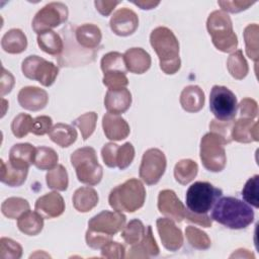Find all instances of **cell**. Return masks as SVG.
Masks as SVG:
<instances>
[{
	"label": "cell",
	"mask_w": 259,
	"mask_h": 259,
	"mask_svg": "<svg viewBox=\"0 0 259 259\" xmlns=\"http://www.w3.org/2000/svg\"><path fill=\"white\" fill-rule=\"evenodd\" d=\"M241 117L253 119L258 114V104L252 98H244L239 104Z\"/></svg>",
	"instance_id": "cell-51"
},
{
	"label": "cell",
	"mask_w": 259,
	"mask_h": 259,
	"mask_svg": "<svg viewBox=\"0 0 259 259\" xmlns=\"http://www.w3.org/2000/svg\"><path fill=\"white\" fill-rule=\"evenodd\" d=\"M97 191L89 186L78 188L73 194V205L80 212H87L98 203Z\"/></svg>",
	"instance_id": "cell-26"
},
{
	"label": "cell",
	"mask_w": 259,
	"mask_h": 259,
	"mask_svg": "<svg viewBox=\"0 0 259 259\" xmlns=\"http://www.w3.org/2000/svg\"><path fill=\"white\" fill-rule=\"evenodd\" d=\"M150 42L160 60L161 70L168 75L175 74L181 66L179 58V42L173 31L165 26L152 30Z\"/></svg>",
	"instance_id": "cell-2"
},
{
	"label": "cell",
	"mask_w": 259,
	"mask_h": 259,
	"mask_svg": "<svg viewBox=\"0 0 259 259\" xmlns=\"http://www.w3.org/2000/svg\"><path fill=\"white\" fill-rule=\"evenodd\" d=\"M68 7L62 2H51L45 5L32 20V29L37 33L52 30L68 19Z\"/></svg>",
	"instance_id": "cell-10"
},
{
	"label": "cell",
	"mask_w": 259,
	"mask_h": 259,
	"mask_svg": "<svg viewBox=\"0 0 259 259\" xmlns=\"http://www.w3.org/2000/svg\"><path fill=\"white\" fill-rule=\"evenodd\" d=\"M223 191L209 182L197 181L186 191V206L188 210L198 214H206L222 196Z\"/></svg>",
	"instance_id": "cell-6"
},
{
	"label": "cell",
	"mask_w": 259,
	"mask_h": 259,
	"mask_svg": "<svg viewBox=\"0 0 259 259\" xmlns=\"http://www.w3.org/2000/svg\"><path fill=\"white\" fill-rule=\"evenodd\" d=\"M167 166L164 153L156 148L147 150L142 158L139 175L148 185L156 184L163 176Z\"/></svg>",
	"instance_id": "cell-11"
},
{
	"label": "cell",
	"mask_w": 259,
	"mask_h": 259,
	"mask_svg": "<svg viewBox=\"0 0 259 259\" xmlns=\"http://www.w3.org/2000/svg\"><path fill=\"white\" fill-rule=\"evenodd\" d=\"M258 121L241 117L233 122L231 138L239 143H251L259 140Z\"/></svg>",
	"instance_id": "cell-19"
},
{
	"label": "cell",
	"mask_w": 259,
	"mask_h": 259,
	"mask_svg": "<svg viewBox=\"0 0 259 259\" xmlns=\"http://www.w3.org/2000/svg\"><path fill=\"white\" fill-rule=\"evenodd\" d=\"M109 24L111 30L116 35L127 36L137 30L139 26V17L132 9L120 8L112 14Z\"/></svg>",
	"instance_id": "cell-14"
},
{
	"label": "cell",
	"mask_w": 259,
	"mask_h": 259,
	"mask_svg": "<svg viewBox=\"0 0 259 259\" xmlns=\"http://www.w3.org/2000/svg\"><path fill=\"white\" fill-rule=\"evenodd\" d=\"M34 208L44 219H53L64 212L65 201L61 194L53 191L37 198Z\"/></svg>",
	"instance_id": "cell-17"
},
{
	"label": "cell",
	"mask_w": 259,
	"mask_h": 259,
	"mask_svg": "<svg viewBox=\"0 0 259 259\" xmlns=\"http://www.w3.org/2000/svg\"><path fill=\"white\" fill-rule=\"evenodd\" d=\"M127 71L143 74L151 67V56L142 48H131L123 54Z\"/></svg>",
	"instance_id": "cell-21"
},
{
	"label": "cell",
	"mask_w": 259,
	"mask_h": 259,
	"mask_svg": "<svg viewBox=\"0 0 259 259\" xmlns=\"http://www.w3.org/2000/svg\"><path fill=\"white\" fill-rule=\"evenodd\" d=\"M53 124V120L48 115H40L35 118H33L32 128L31 133L36 136H44L46 134H49Z\"/></svg>",
	"instance_id": "cell-49"
},
{
	"label": "cell",
	"mask_w": 259,
	"mask_h": 259,
	"mask_svg": "<svg viewBox=\"0 0 259 259\" xmlns=\"http://www.w3.org/2000/svg\"><path fill=\"white\" fill-rule=\"evenodd\" d=\"M96 120L97 114L95 112H87L77 117L73 121V124L80 130L83 140L86 141L93 134L96 126Z\"/></svg>",
	"instance_id": "cell-41"
},
{
	"label": "cell",
	"mask_w": 259,
	"mask_h": 259,
	"mask_svg": "<svg viewBox=\"0 0 259 259\" xmlns=\"http://www.w3.org/2000/svg\"><path fill=\"white\" fill-rule=\"evenodd\" d=\"M1 47L8 54H20L25 51L27 39L22 30L12 28L2 36Z\"/></svg>",
	"instance_id": "cell-27"
},
{
	"label": "cell",
	"mask_w": 259,
	"mask_h": 259,
	"mask_svg": "<svg viewBox=\"0 0 259 259\" xmlns=\"http://www.w3.org/2000/svg\"><path fill=\"white\" fill-rule=\"evenodd\" d=\"M28 209V201L21 197H9L5 199L1 205L2 213L8 219H18Z\"/></svg>",
	"instance_id": "cell-36"
},
{
	"label": "cell",
	"mask_w": 259,
	"mask_h": 259,
	"mask_svg": "<svg viewBox=\"0 0 259 259\" xmlns=\"http://www.w3.org/2000/svg\"><path fill=\"white\" fill-rule=\"evenodd\" d=\"M156 225L163 246L169 251L179 250L183 245V235L174 222L168 218H160Z\"/></svg>",
	"instance_id": "cell-15"
},
{
	"label": "cell",
	"mask_w": 259,
	"mask_h": 259,
	"mask_svg": "<svg viewBox=\"0 0 259 259\" xmlns=\"http://www.w3.org/2000/svg\"><path fill=\"white\" fill-rule=\"evenodd\" d=\"M77 136V132L72 125L62 122L55 124L49 133L51 140L62 148H67L75 143Z\"/></svg>",
	"instance_id": "cell-29"
},
{
	"label": "cell",
	"mask_w": 259,
	"mask_h": 259,
	"mask_svg": "<svg viewBox=\"0 0 259 259\" xmlns=\"http://www.w3.org/2000/svg\"><path fill=\"white\" fill-rule=\"evenodd\" d=\"M125 215L120 211L102 210L88 222V230L113 236L124 228Z\"/></svg>",
	"instance_id": "cell-12"
},
{
	"label": "cell",
	"mask_w": 259,
	"mask_h": 259,
	"mask_svg": "<svg viewBox=\"0 0 259 259\" xmlns=\"http://www.w3.org/2000/svg\"><path fill=\"white\" fill-rule=\"evenodd\" d=\"M46 180L51 189L58 191H65L69 185L68 173L63 165H57L51 169L46 175Z\"/></svg>",
	"instance_id": "cell-35"
},
{
	"label": "cell",
	"mask_w": 259,
	"mask_h": 259,
	"mask_svg": "<svg viewBox=\"0 0 259 259\" xmlns=\"http://www.w3.org/2000/svg\"><path fill=\"white\" fill-rule=\"evenodd\" d=\"M180 104L187 112H197L204 105V93L197 85L186 86L180 95Z\"/></svg>",
	"instance_id": "cell-25"
},
{
	"label": "cell",
	"mask_w": 259,
	"mask_h": 259,
	"mask_svg": "<svg viewBox=\"0 0 259 259\" xmlns=\"http://www.w3.org/2000/svg\"><path fill=\"white\" fill-rule=\"evenodd\" d=\"M227 68L232 77L237 80H242L247 76L249 67L241 50H237L230 55L227 61Z\"/></svg>",
	"instance_id": "cell-33"
},
{
	"label": "cell",
	"mask_w": 259,
	"mask_h": 259,
	"mask_svg": "<svg viewBox=\"0 0 259 259\" xmlns=\"http://www.w3.org/2000/svg\"><path fill=\"white\" fill-rule=\"evenodd\" d=\"M186 219L189 222H192V223L197 224L199 226H202L204 228H209V227H211V224H212V220H211L210 217H208L206 214L194 213V212H191L190 210H187Z\"/></svg>",
	"instance_id": "cell-54"
},
{
	"label": "cell",
	"mask_w": 259,
	"mask_h": 259,
	"mask_svg": "<svg viewBox=\"0 0 259 259\" xmlns=\"http://www.w3.org/2000/svg\"><path fill=\"white\" fill-rule=\"evenodd\" d=\"M197 171L198 166L196 162L190 159H183L176 163L174 167V177L178 183L186 185L196 177Z\"/></svg>",
	"instance_id": "cell-32"
},
{
	"label": "cell",
	"mask_w": 259,
	"mask_h": 259,
	"mask_svg": "<svg viewBox=\"0 0 259 259\" xmlns=\"http://www.w3.org/2000/svg\"><path fill=\"white\" fill-rule=\"evenodd\" d=\"M23 75L31 80H36L42 86L49 87L54 84L58 74V67L36 55L28 56L21 65Z\"/></svg>",
	"instance_id": "cell-9"
},
{
	"label": "cell",
	"mask_w": 259,
	"mask_h": 259,
	"mask_svg": "<svg viewBox=\"0 0 259 259\" xmlns=\"http://www.w3.org/2000/svg\"><path fill=\"white\" fill-rule=\"evenodd\" d=\"M159 254V247L153 236L152 227L148 226L144 238L137 244L133 245L127 257L128 258H148L157 256Z\"/></svg>",
	"instance_id": "cell-24"
},
{
	"label": "cell",
	"mask_w": 259,
	"mask_h": 259,
	"mask_svg": "<svg viewBox=\"0 0 259 259\" xmlns=\"http://www.w3.org/2000/svg\"><path fill=\"white\" fill-rule=\"evenodd\" d=\"M71 163L80 182L93 186L101 181L103 170L93 148L83 147L74 151L71 155Z\"/></svg>",
	"instance_id": "cell-5"
},
{
	"label": "cell",
	"mask_w": 259,
	"mask_h": 259,
	"mask_svg": "<svg viewBox=\"0 0 259 259\" xmlns=\"http://www.w3.org/2000/svg\"><path fill=\"white\" fill-rule=\"evenodd\" d=\"M111 237L112 236H110V235H106V234H103V233L87 230L85 239H86L87 245L90 248H92V249H101L106 243L111 241Z\"/></svg>",
	"instance_id": "cell-47"
},
{
	"label": "cell",
	"mask_w": 259,
	"mask_h": 259,
	"mask_svg": "<svg viewBox=\"0 0 259 259\" xmlns=\"http://www.w3.org/2000/svg\"><path fill=\"white\" fill-rule=\"evenodd\" d=\"M37 45L41 51L50 55H60L64 50V42L61 36L53 31H45L37 34Z\"/></svg>",
	"instance_id": "cell-31"
},
{
	"label": "cell",
	"mask_w": 259,
	"mask_h": 259,
	"mask_svg": "<svg viewBox=\"0 0 259 259\" xmlns=\"http://www.w3.org/2000/svg\"><path fill=\"white\" fill-rule=\"evenodd\" d=\"M209 109L218 120L231 121L237 115V97L229 88L214 85L209 94Z\"/></svg>",
	"instance_id": "cell-8"
},
{
	"label": "cell",
	"mask_w": 259,
	"mask_h": 259,
	"mask_svg": "<svg viewBox=\"0 0 259 259\" xmlns=\"http://www.w3.org/2000/svg\"><path fill=\"white\" fill-rule=\"evenodd\" d=\"M258 24L252 23L245 27L244 29V39L246 45V54L252 59L255 64L258 62L259 50H258Z\"/></svg>",
	"instance_id": "cell-37"
},
{
	"label": "cell",
	"mask_w": 259,
	"mask_h": 259,
	"mask_svg": "<svg viewBox=\"0 0 259 259\" xmlns=\"http://www.w3.org/2000/svg\"><path fill=\"white\" fill-rule=\"evenodd\" d=\"M103 84L111 90H118L125 88L128 85V79L125 73L122 72H107L103 73Z\"/></svg>",
	"instance_id": "cell-46"
},
{
	"label": "cell",
	"mask_w": 259,
	"mask_h": 259,
	"mask_svg": "<svg viewBox=\"0 0 259 259\" xmlns=\"http://www.w3.org/2000/svg\"><path fill=\"white\" fill-rule=\"evenodd\" d=\"M158 209L166 218L178 223L182 222L187 213L184 204L171 189H164L159 192Z\"/></svg>",
	"instance_id": "cell-13"
},
{
	"label": "cell",
	"mask_w": 259,
	"mask_h": 259,
	"mask_svg": "<svg viewBox=\"0 0 259 259\" xmlns=\"http://www.w3.org/2000/svg\"><path fill=\"white\" fill-rule=\"evenodd\" d=\"M28 169H20L1 160V181L8 186L18 187L26 180Z\"/></svg>",
	"instance_id": "cell-30"
},
{
	"label": "cell",
	"mask_w": 259,
	"mask_h": 259,
	"mask_svg": "<svg viewBox=\"0 0 259 259\" xmlns=\"http://www.w3.org/2000/svg\"><path fill=\"white\" fill-rule=\"evenodd\" d=\"M255 2L250 1H219L218 4L222 7L223 11L237 13L243 10H246L250 6H252Z\"/></svg>",
	"instance_id": "cell-53"
},
{
	"label": "cell",
	"mask_w": 259,
	"mask_h": 259,
	"mask_svg": "<svg viewBox=\"0 0 259 259\" xmlns=\"http://www.w3.org/2000/svg\"><path fill=\"white\" fill-rule=\"evenodd\" d=\"M187 242L191 247L197 250H206L210 247L211 242L209 237L203 231L196 227L188 226L185 230Z\"/></svg>",
	"instance_id": "cell-40"
},
{
	"label": "cell",
	"mask_w": 259,
	"mask_h": 259,
	"mask_svg": "<svg viewBox=\"0 0 259 259\" xmlns=\"http://www.w3.org/2000/svg\"><path fill=\"white\" fill-rule=\"evenodd\" d=\"M145 234L146 228L144 224L140 220L136 219L132 220L126 226H124L121 232V237L128 245H135L144 238Z\"/></svg>",
	"instance_id": "cell-39"
},
{
	"label": "cell",
	"mask_w": 259,
	"mask_h": 259,
	"mask_svg": "<svg viewBox=\"0 0 259 259\" xmlns=\"http://www.w3.org/2000/svg\"><path fill=\"white\" fill-rule=\"evenodd\" d=\"M35 149L28 143L15 144L9 152V162L16 168L28 169L34 161Z\"/></svg>",
	"instance_id": "cell-23"
},
{
	"label": "cell",
	"mask_w": 259,
	"mask_h": 259,
	"mask_svg": "<svg viewBox=\"0 0 259 259\" xmlns=\"http://www.w3.org/2000/svg\"><path fill=\"white\" fill-rule=\"evenodd\" d=\"M17 227L25 235L36 236L44 228V218L36 210L28 209L18 218Z\"/></svg>",
	"instance_id": "cell-28"
},
{
	"label": "cell",
	"mask_w": 259,
	"mask_h": 259,
	"mask_svg": "<svg viewBox=\"0 0 259 259\" xmlns=\"http://www.w3.org/2000/svg\"><path fill=\"white\" fill-rule=\"evenodd\" d=\"M22 256V247L9 238L0 240V259H19Z\"/></svg>",
	"instance_id": "cell-43"
},
{
	"label": "cell",
	"mask_w": 259,
	"mask_h": 259,
	"mask_svg": "<svg viewBox=\"0 0 259 259\" xmlns=\"http://www.w3.org/2000/svg\"><path fill=\"white\" fill-rule=\"evenodd\" d=\"M19 105L30 111H38L46 107L49 95L46 90L36 86H26L20 89L17 95Z\"/></svg>",
	"instance_id": "cell-16"
},
{
	"label": "cell",
	"mask_w": 259,
	"mask_h": 259,
	"mask_svg": "<svg viewBox=\"0 0 259 259\" xmlns=\"http://www.w3.org/2000/svg\"><path fill=\"white\" fill-rule=\"evenodd\" d=\"M159 1L154 2V1H138V2H134V4L138 5L139 7H141L142 9H153L154 7H156L157 5H159Z\"/></svg>",
	"instance_id": "cell-56"
},
{
	"label": "cell",
	"mask_w": 259,
	"mask_h": 259,
	"mask_svg": "<svg viewBox=\"0 0 259 259\" xmlns=\"http://www.w3.org/2000/svg\"><path fill=\"white\" fill-rule=\"evenodd\" d=\"M258 180H259L258 174L249 178L242 190V197L244 198V200L256 208L259 207Z\"/></svg>",
	"instance_id": "cell-44"
},
{
	"label": "cell",
	"mask_w": 259,
	"mask_h": 259,
	"mask_svg": "<svg viewBox=\"0 0 259 259\" xmlns=\"http://www.w3.org/2000/svg\"><path fill=\"white\" fill-rule=\"evenodd\" d=\"M211 219L233 230L247 228L254 221V211L249 204L236 197H220L214 203Z\"/></svg>",
	"instance_id": "cell-1"
},
{
	"label": "cell",
	"mask_w": 259,
	"mask_h": 259,
	"mask_svg": "<svg viewBox=\"0 0 259 259\" xmlns=\"http://www.w3.org/2000/svg\"><path fill=\"white\" fill-rule=\"evenodd\" d=\"M103 132L108 140L121 141L130 135V125L119 114L105 113L102 118Z\"/></svg>",
	"instance_id": "cell-18"
},
{
	"label": "cell",
	"mask_w": 259,
	"mask_h": 259,
	"mask_svg": "<svg viewBox=\"0 0 259 259\" xmlns=\"http://www.w3.org/2000/svg\"><path fill=\"white\" fill-rule=\"evenodd\" d=\"M135 158V148L127 142L121 146H118L116 150V167L123 170L127 168Z\"/></svg>",
	"instance_id": "cell-45"
},
{
	"label": "cell",
	"mask_w": 259,
	"mask_h": 259,
	"mask_svg": "<svg viewBox=\"0 0 259 259\" xmlns=\"http://www.w3.org/2000/svg\"><path fill=\"white\" fill-rule=\"evenodd\" d=\"M100 65L103 73H107V72L126 73L127 72L123 55L118 52H109L105 54L101 59Z\"/></svg>",
	"instance_id": "cell-38"
},
{
	"label": "cell",
	"mask_w": 259,
	"mask_h": 259,
	"mask_svg": "<svg viewBox=\"0 0 259 259\" xmlns=\"http://www.w3.org/2000/svg\"><path fill=\"white\" fill-rule=\"evenodd\" d=\"M119 3H120L119 1H100V0H97L94 2L97 11L103 16L109 15L110 12L114 9V7Z\"/></svg>",
	"instance_id": "cell-55"
},
{
	"label": "cell",
	"mask_w": 259,
	"mask_h": 259,
	"mask_svg": "<svg viewBox=\"0 0 259 259\" xmlns=\"http://www.w3.org/2000/svg\"><path fill=\"white\" fill-rule=\"evenodd\" d=\"M226 140L215 133L205 134L200 141V159L204 168L210 172L222 171L227 163Z\"/></svg>",
	"instance_id": "cell-7"
},
{
	"label": "cell",
	"mask_w": 259,
	"mask_h": 259,
	"mask_svg": "<svg viewBox=\"0 0 259 259\" xmlns=\"http://www.w3.org/2000/svg\"><path fill=\"white\" fill-rule=\"evenodd\" d=\"M146 189L143 183L132 178L114 187L108 196L109 205L117 211L134 212L144 205Z\"/></svg>",
	"instance_id": "cell-3"
},
{
	"label": "cell",
	"mask_w": 259,
	"mask_h": 259,
	"mask_svg": "<svg viewBox=\"0 0 259 259\" xmlns=\"http://www.w3.org/2000/svg\"><path fill=\"white\" fill-rule=\"evenodd\" d=\"M118 145L114 143H107L101 149V156L104 164L110 168L116 167V150Z\"/></svg>",
	"instance_id": "cell-52"
},
{
	"label": "cell",
	"mask_w": 259,
	"mask_h": 259,
	"mask_svg": "<svg viewBox=\"0 0 259 259\" xmlns=\"http://www.w3.org/2000/svg\"><path fill=\"white\" fill-rule=\"evenodd\" d=\"M33 118L27 113H19L11 122L12 134L16 138H23L28 133H31Z\"/></svg>",
	"instance_id": "cell-42"
},
{
	"label": "cell",
	"mask_w": 259,
	"mask_h": 259,
	"mask_svg": "<svg viewBox=\"0 0 259 259\" xmlns=\"http://www.w3.org/2000/svg\"><path fill=\"white\" fill-rule=\"evenodd\" d=\"M58 160V154L54 149L45 146H40L35 149L33 164L37 169L51 170L57 166Z\"/></svg>",
	"instance_id": "cell-34"
},
{
	"label": "cell",
	"mask_w": 259,
	"mask_h": 259,
	"mask_svg": "<svg viewBox=\"0 0 259 259\" xmlns=\"http://www.w3.org/2000/svg\"><path fill=\"white\" fill-rule=\"evenodd\" d=\"M234 121H219L217 119H212L210 124H209V128L210 132L215 133L218 135H220L221 137H223L226 142L229 144L232 142V138H231V130H232V125H233Z\"/></svg>",
	"instance_id": "cell-48"
},
{
	"label": "cell",
	"mask_w": 259,
	"mask_h": 259,
	"mask_svg": "<svg viewBox=\"0 0 259 259\" xmlns=\"http://www.w3.org/2000/svg\"><path fill=\"white\" fill-rule=\"evenodd\" d=\"M206 28L213 46L221 52L231 53L238 47V37L233 30L230 16L223 10H215L208 15Z\"/></svg>",
	"instance_id": "cell-4"
},
{
	"label": "cell",
	"mask_w": 259,
	"mask_h": 259,
	"mask_svg": "<svg viewBox=\"0 0 259 259\" xmlns=\"http://www.w3.org/2000/svg\"><path fill=\"white\" fill-rule=\"evenodd\" d=\"M74 33L77 44L89 51L96 49L102 38L100 28L92 23H85L76 27Z\"/></svg>",
	"instance_id": "cell-22"
},
{
	"label": "cell",
	"mask_w": 259,
	"mask_h": 259,
	"mask_svg": "<svg viewBox=\"0 0 259 259\" xmlns=\"http://www.w3.org/2000/svg\"><path fill=\"white\" fill-rule=\"evenodd\" d=\"M124 252V247L113 241H109L101 248V256L104 258H123L125 256Z\"/></svg>",
	"instance_id": "cell-50"
},
{
	"label": "cell",
	"mask_w": 259,
	"mask_h": 259,
	"mask_svg": "<svg viewBox=\"0 0 259 259\" xmlns=\"http://www.w3.org/2000/svg\"><path fill=\"white\" fill-rule=\"evenodd\" d=\"M132 104V94L128 89L122 88L118 90H111L105 94L104 106L109 113L120 114L125 112Z\"/></svg>",
	"instance_id": "cell-20"
}]
</instances>
